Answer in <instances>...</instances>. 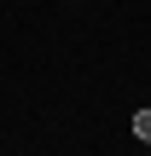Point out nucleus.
Returning a JSON list of instances; mask_svg holds the SVG:
<instances>
[{
  "instance_id": "nucleus-1",
  "label": "nucleus",
  "mask_w": 151,
  "mask_h": 156,
  "mask_svg": "<svg viewBox=\"0 0 151 156\" xmlns=\"http://www.w3.org/2000/svg\"><path fill=\"white\" fill-rule=\"evenodd\" d=\"M134 133H140V139L151 145V110H140V116H134Z\"/></svg>"
}]
</instances>
